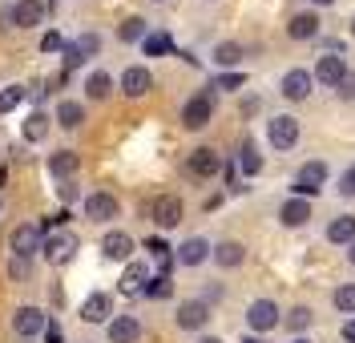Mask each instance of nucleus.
I'll list each match as a JSON object with an SVG mask.
<instances>
[{"instance_id":"nucleus-30","label":"nucleus","mask_w":355,"mask_h":343,"mask_svg":"<svg viewBox=\"0 0 355 343\" xmlns=\"http://www.w3.org/2000/svg\"><path fill=\"white\" fill-rule=\"evenodd\" d=\"M239 170H243L246 178H254V174L263 170V154H259L254 141H243V150H239Z\"/></svg>"},{"instance_id":"nucleus-44","label":"nucleus","mask_w":355,"mask_h":343,"mask_svg":"<svg viewBox=\"0 0 355 343\" xmlns=\"http://www.w3.org/2000/svg\"><path fill=\"white\" fill-rule=\"evenodd\" d=\"M28 271H33V267H28V258H12V263H8V274H12L17 283H21V279H28Z\"/></svg>"},{"instance_id":"nucleus-14","label":"nucleus","mask_w":355,"mask_h":343,"mask_svg":"<svg viewBox=\"0 0 355 343\" xmlns=\"http://www.w3.org/2000/svg\"><path fill=\"white\" fill-rule=\"evenodd\" d=\"M186 170H190L194 178H214V174L222 170V154L218 150H210V146H198V150H190Z\"/></svg>"},{"instance_id":"nucleus-34","label":"nucleus","mask_w":355,"mask_h":343,"mask_svg":"<svg viewBox=\"0 0 355 343\" xmlns=\"http://www.w3.org/2000/svg\"><path fill=\"white\" fill-rule=\"evenodd\" d=\"M21 101H24V85H17V81H12V85H4V89H0V117H8Z\"/></svg>"},{"instance_id":"nucleus-16","label":"nucleus","mask_w":355,"mask_h":343,"mask_svg":"<svg viewBox=\"0 0 355 343\" xmlns=\"http://www.w3.org/2000/svg\"><path fill=\"white\" fill-rule=\"evenodd\" d=\"M150 279H154V271H150V263L133 258V263H125V271H121V283H117V291H121V295H141Z\"/></svg>"},{"instance_id":"nucleus-24","label":"nucleus","mask_w":355,"mask_h":343,"mask_svg":"<svg viewBox=\"0 0 355 343\" xmlns=\"http://www.w3.org/2000/svg\"><path fill=\"white\" fill-rule=\"evenodd\" d=\"M49 130H53V117L44 114V109H33V114L21 121V137L28 146H41L44 137H49Z\"/></svg>"},{"instance_id":"nucleus-4","label":"nucleus","mask_w":355,"mask_h":343,"mask_svg":"<svg viewBox=\"0 0 355 343\" xmlns=\"http://www.w3.org/2000/svg\"><path fill=\"white\" fill-rule=\"evenodd\" d=\"M44 327H49V315H44L41 307L24 303V307L12 311V331H17V340H37V335H44Z\"/></svg>"},{"instance_id":"nucleus-3","label":"nucleus","mask_w":355,"mask_h":343,"mask_svg":"<svg viewBox=\"0 0 355 343\" xmlns=\"http://www.w3.org/2000/svg\"><path fill=\"white\" fill-rule=\"evenodd\" d=\"M266 137H270L275 150H295L299 137H303V130H299V121H295L291 114H275L270 121H266Z\"/></svg>"},{"instance_id":"nucleus-46","label":"nucleus","mask_w":355,"mask_h":343,"mask_svg":"<svg viewBox=\"0 0 355 343\" xmlns=\"http://www.w3.org/2000/svg\"><path fill=\"white\" fill-rule=\"evenodd\" d=\"M44 343H65V331H61V323L49 319V327H44Z\"/></svg>"},{"instance_id":"nucleus-12","label":"nucleus","mask_w":355,"mask_h":343,"mask_svg":"<svg viewBox=\"0 0 355 343\" xmlns=\"http://www.w3.org/2000/svg\"><path fill=\"white\" fill-rule=\"evenodd\" d=\"M154 89V73L146 65H130V69H121V93L130 97V101H141L146 93Z\"/></svg>"},{"instance_id":"nucleus-20","label":"nucleus","mask_w":355,"mask_h":343,"mask_svg":"<svg viewBox=\"0 0 355 343\" xmlns=\"http://www.w3.org/2000/svg\"><path fill=\"white\" fill-rule=\"evenodd\" d=\"M105 335H110V343H137L141 340V323H137V315H113L105 323Z\"/></svg>"},{"instance_id":"nucleus-33","label":"nucleus","mask_w":355,"mask_h":343,"mask_svg":"<svg viewBox=\"0 0 355 343\" xmlns=\"http://www.w3.org/2000/svg\"><path fill=\"white\" fill-rule=\"evenodd\" d=\"M311 319H315V315H311V307H291L287 315H283V323H287V331H291V340H295V335H303V331L311 327Z\"/></svg>"},{"instance_id":"nucleus-25","label":"nucleus","mask_w":355,"mask_h":343,"mask_svg":"<svg viewBox=\"0 0 355 343\" xmlns=\"http://www.w3.org/2000/svg\"><path fill=\"white\" fill-rule=\"evenodd\" d=\"M279 222H283V227H307L311 222V202L307 198H287V202L279 206Z\"/></svg>"},{"instance_id":"nucleus-49","label":"nucleus","mask_w":355,"mask_h":343,"mask_svg":"<svg viewBox=\"0 0 355 343\" xmlns=\"http://www.w3.org/2000/svg\"><path fill=\"white\" fill-rule=\"evenodd\" d=\"M347 263H352V267H355V243H352V251H347Z\"/></svg>"},{"instance_id":"nucleus-40","label":"nucleus","mask_w":355,"mask_h":343,"mask_svg":"<svg viewBox=\"0 0 355 343\" xmlns=\"http://www.w3.org/2000/svg\"><path fill=\"white\" fill-rule=\"evenodd\" d=\"M243 73H222L218 81H214V89H226V93H234V89H243Z\"/></svg>"},{"instance_id":"nucleus-2","label":"nucleus","mask_w":355,"mask_h":343,"mask_svg":"<svg viewBox=\"0 0 355 343\" xmlns=\"http://www.w3.org/2000/svg\"><path fill=\"white\" fill-rule=\"evenodd\" d=\"M41 247H44L41 222H21V227L8 234V251H12V258H33V254H41Z\"/></svg>"},{"instance_id":"nucleus-7","label":"nucleus","mask_w":355,"mask_h":343,"mask_svg":"<svg viewBox=\"0 0 355 343\" xmlns=\"http://www.w3.org/2000/svg\"><path fill=\"white\" fill-rule=\"evenodd\" d=\"M210 117H214V97H210V93L186 97V105H182V125H186V130H206Z\"/></svg>"},{"instance_id":"nucleus-45","label":"nucleus","mask_w":355,"mask_h":343,"mask_svg":"<svg viewBox=\"0 0 355 343\" xmlns=\"http://www.w3.org/2000/svg\"><path fill=\"white\" fill-rule=\"evenodd\" d=\"M335 89H339V97H343V101H355V73H347Z\"/></svg>"},{"instance_id":"nucleus-36","label":"nucleus","mask_w":355,"mask_h":343,"mask_svg":"<svg viewBox=\"0 0 355 343\" xmlns=\"http://www.w3.org/2000/svg\"><path fill=\"white\" fill-rule=\"evenodd\" d=\"M141 295H146V299H170V295H174V283H170L166 274H154V279L146 283V291H141Z\"/></svg>"},{"instance_id":"nucleus-50","label":"nucleus","mask_w":355,"mask_h":343,"mask_svg":"<svg viewBox=\"0 0 355 343\" xmlns=\"http://www.w3.org/2000/svg\"><path fill=\"white\" fill-rule=\"evenodd\" d=\"M243 343H263V340H259V335H246V340Z\"/></svg>"},{"instance_id":"nucleus-29","label":"nucleus","mask_w":355,"mask_h":343,"mask_svg":"<svg viewBox=\"0 0 355 343\" xmlns=\"http://www.w3.org/2000/svg\"><path fill=\"white\" fill-rule=\"evenodd\" d=\"M327 243H339V247L347 243V247H352L355 243V214H339V218H335L331 227H327Z\"/></svg>"},{"instance_id":"nucleus-57","label":"nucleus","mask_w":355,"mask_h":343,"mask_svg":"<svg viewBox=\"0 0 355 343\" xmlns=\"http://www.w3.org/2000/svg\"><path fill=\"white\" fill-rule=\"evenodd\" d=\"M210 4H214V0H210Z\"/></svg>"},{"instance_id":"nucleus-1","label":"nucleus","mask_w":355,"mask_h":343,"mask_svg":"<svg viewBox=\"0 0 355 343\" xmlns=\"http://www.w3.org/2000/svg\"><path fill=\"white\" fill-rule=\"evenodd\" d=\"M77 251H81V238H77L69 227L44 234L41 254H44V263H49V267H65V263H73V258H77Z\"/></svg>"},{"instance_id":"nucleus-13","label":"nucleus","mask_w":355,"mask_h":343,"mask_svg":"<svg viewBox=\"0 0 355 343\" xmlns=\"http://www.w3.org/2000/svg\"><path fill=\"white\" fill-rule=\"evenodd\" d=\"M97 53H101V33H81L73 45H65V69L85 65L89 57H97Z\"/></svg>"},{"instance_id":"nucleus-19","label":"nucleus","mask_w":355,"mask_h":343,"mask_svg":"<svg viewBox=\"0 0 355 343\" xmlns=\"http://www.w3.org/2000/svg\"><path fill=\"white\" fill-rule=\"evenodd\" d=\"M210 251H214V247H210L202 234H194V238H186V243L178 247L174 263H178V267H202V263L210 258Z\"/></svg>"},{"instance_id":"nucleus-43","label":"nucleus","mask_w":355,"mask_h":343,"mask_svg":"<svg viewBox=\"0 0 355 343\" xmlns=\"http://www.w3.org/2000/svg\"><path fill=\"white\" fill-rule=\"evenodd\" d=\"M146 251L154 254V258H170V247H166V238H146Z\"/></svg>"},{"instance_id":"nucleus-26","label":"nucleus","mask_w":355,"mask_h":343,"mask_svg":"<svg viewBox=\"0 0 355 343\" xmlns=\"http://www.w3.org/2000/svg\"><path fill=\"white\" fill-rule=\"evenodd\" d=\"M53 121L61 125V130H81V121H85V105L81 101H73V97H65V101H57V114H53Z\"/></svg>"},{"instance_id":"nucleus-22","label":"nucleus","mask_w":355,"mask_h":343,"mask_svg":"<svg viewBox=\"0 0 355 343\" xmlns=\"http://www.w3.org/2000/svg\"><path fill=\"white\" fill-rule=\"evenodd\" d=\"M101 254H105L110 263H130V254H133V238L125 234V230H110V234L101 238Z\"/></svg>"},{"instance_id":"nucleus-17","label":"nucleus","mask_w":355,"mask_h":343,"mask_svg":"<svg viewBox=\"0 0 355 343\" xmlns=\"http://www.w3.org/2000/svg\"><path fill=\"white\" fill-rule=\"evenodd\" d=\"M311 77H315L319 85H327V89H335V85H339V81L347 77V65H343V53H331V57L323 53V57L315 61V73H311Z\"/></svg>"},{"instance_id":"nucleus-10","label":"nucleus","mask_w":355,"mask_h":343,"mask_svg":"<svg viewBox=\"0 0 355 343\" xmlns=\"http://www.w3.org/2000/svg\"><path fill=\"white\" fill-rule=\"evenodd\" d=\"M182 198L178 194H162V198H154V206H150V218H154L157 230H174L178 222H182Z\"/></svg>"},{"instance_id":"nucleus-8","label":"nucleus","mask_w":355,"mask_h":343,"mask_svg":"<svg viewBox=\"0 0 355 343\" xmlns=\"http://www.w3.org/2000/svg\"><path fill=\"white\" fill-rule=\"evenodd\" d=\"M44 12H49V8H44V0H17V4L8 8V17H4V21L12 24V28H24V33H28V28L44 24Z\"/></svg>"},{"instance_id":"nucleus-31","label":"nucleus","mask_w":355,"mask_h":343,"mask_svg":"<svg viewBox=\"0 0 355 343\" xmlns=\"http://www.w3.org/2000/svg\"><path fill=\"white\" fill-rule=\"evenodd\" d=\"M214 65H222V69H234L239 61H243V45L239 41H222V45H214Z\"/></svg>"},{"instance_id":"nucleus-38","label":"nucleus","mask_w":355,"mask_h":343,"mask_svg":"<svg viewBox=\"0 0 355 343\" xmlns=\"http://www.w3.org/2000/svg\"><path fill=\"white\" fill-rule=\"evenodd\" d=\"M41 53H65V37H61L57 28H49L41 37Z\"/></svg>"},{"instance_id":"nucleus-47","label":"nucleus","mask_w":355,"mask_h":343,"mask_svg":"<svg viewBox=\"0 0 355 343\" xmlns=\"http://www.w3.org/2000/svg\"><path fill=\"white\" fill-rule=\"evenodd\" d=\"M343 340H347V343H355V319H347V323H343Z\"/></svg>"},{"instance_id":"nucleus-21","label":"nucleus","mask_w":355,"mask_h":343,"mask_svg":"<svg viewBox=\"0 0 355 343\" xmlns=\"http://www.w3.org/2000/svg\"><path fill=\"white\" fill-rule=\"evenodd\" d=\"M210 258L218 263L222 271H234V267H243V263H246V247L239 243V238H222L218 247L210 251Z\"/></svg>"},{"instance_id":"nucleus-42","label":"nucleus","mask_w":355,"mask_h":343,"mask_svg":"<svg viewBox=\"0 0 355 343\" xmlns=\"http://www.w3.org/2000/svg\"><path fill=\"white\" fill-rule=\"evenodd\" d=\"M57 194H61V202H77V198H81L77 182H57Z\"/></svg>"},{"instance_id":"nucleus-53","label":"nucleus","mask_w":355,"mask_h":343,"mask_svg":"<svg viewBox=\"0 0 355 343\" xmlns=\"http://www.w3.org/2000/svg\"><path fill=\"white\" fill-rule=\"evenodd\" d=\"M0 214H4V198H0Z\"/></svg>"},{"instance_id":"nucleus-32","label":"nucleus","mask_w":355,"mask_h":343,"mask_svg":"<svg viewBox=\"0 0 355 343\" xmlns=\"http://www.w3.org/2000/svg\"><path fill=\"white\" fill-rule=\"evenodd\" d=\"M117 37H121L125 45H133V41H146V37H150V24L141 21V17H125V21H121V28H117Z\"/></svg>"},{"instance_id":"nucleus-48","label":"nucleus","mask_w":355,"mask_h":343,"mask_svg":"<svg viewBox=\"0 0 355 343\" xmlns=\"http://www.w3.org/2000/svg\"><path fill=\"white\" fill-rule=\"evenodd\" d=\"M198 343H222V340H218V335H202Z\"/></svg>"},{"instance_id":"nucleus-6","label":"nucleus","mask_w":355,"mask_h":343,"mask_svg":"<svg viewBox=\"0 0 355 343\" xmlns=\"http://www.w3.org/2000/svg\"><path fill=\"white\" fill-rule=\"evenodd\" d=\"M81 206H85V218H89V222H113V218L121 214V202L113 198L110 190H93V194H85V198H81Z\"/></svg>"},{"instance_id":"nucleus-56","label":"nucleus","mask_w":355,"mask_h":343,"mask_svg":"<svg viewBox=\"0 0 355 343\" xmlns=\"http://www.w3.org/2000/svg\"><path fill=\"white\" fill-rule=\"evenodd\" d=\"M352 33H355V21H352Z\"/></svg>"},{"instance_id":"nucleus-9","label":"nucleus","mask_w":355,"mask_h":343,"mask_svg":"<svg viewBox=\"0 0 355 343\" xmlns=\"http://www.w3.org/2000/svg\"><path fill=\"white\" fill-rule=\"evenodd\" d=\"M327 186V161H307L299 174H295V198H311Z\"/></svg>"},{"instance_id":"nucleus-28","label":"nucleus","mask_w":355,"mask_h":343,"mask_svg":"<svg viewBox=\"0 0 355 343\" xmlns=\"http://www.w3.org/2000/svg\"><path fill=\"white\" fill-rule=\"evenodd\" d=\"M110 93H113V77L105 69H93L85 77V97L89 101H110Z\"/></svg>"},{"instance_id":"nucleus-5","label":"nucleus","mask_w":355,"mask_h":343,"mask_svg":"<svg viewBox=\"0 0 355 343\" xmlns=\"http://www.w3.org/2000/svg\"><path fill=\"white\" fill-rule=\"evenodd\" d=\"M279 323H283V315H279V303H275V299H254V303L246 307V327H250L254 335H259V331H263V335L275 331Z\"/></svg>"},{"instance_id":"nucleus-41","label":"nucleus","mask_w":355,"mask_h":343,"mask_svg":"<svg viewBox=\"0 0 355 343\" xmlns=\"http://www.w3.org/2000/svg\"><path fill=\"white\" fill-rule=\"evenodd\" d=\"M339 194H343V198H355V166L343 170V178H339Z\"/></svg>"},{"instance_id":"nucleus-51","label":"nucleus","mask_w":355,"mask_h":343,"mask_svg":"<svg viewBox=\"0 0 355 343\" xmlns=\"http://www.w3.org/2000/svg\"><path fill=\"white\" fill-rule=\"evenodd\" d=\"M291 343H311V340H307V335H295V340H291Z\"/></svg>"},{"instance_id":"nucleus-23","label":"nucleus","mask_w":355,"mask_h":343,"mask_svg":"<svg viewBox=\"0 0 355 343\" xmlns=\"http://www.w3.org/2000/svg\"><path fill=\"white\" fill-rule=\"evenodd\" d=\"M77 170H81V158H77L73 150H57V154H49V174H53L57 182H73Z\"/></svg>"},{"instance_id":"nucleus-35","label":"nucleus","mask_w":355,"mask_h":343,"mask_svg":"<svg viewBox=\"0 0 355 343\" xmlns=\"http://www.w3.org/2000/svg\"><path fill=\"white\" fill-rule=\"evenodd\" d=\"M141 49H146V57H166V53L174 49V41H170V33H150V37L141 41Z\"/></svg>"},{"instance_id":"nucleus-54","label":"nucleus","mask_w":355,"mask_h":343,"mask_svg":"<svg viewBox=\"0 0 355 343\" xmlns=\"http://www.w3.org/2000/svg\"><path fill=\"white\" fill-rule=\"evenodd\" d=\"M154 4H166V0H154Z\"/></svg>"},{"instance_id":"nucleus-11","label":"nucleus","mask_w":355,"mask_h":343,"mask_svg":"<svg viewBox=\"0 0 355 343\" xmlns=\"http://www.w3.org/2000/svg\"><path fill=\"white\" fill-rule=\"evenodd\" d=\"M174 323L182 327V331H202V327L210 323V303H202V299H186V303H178Z\"/></svg>"},{"instance_id":"nucleus-37","label":"nucleus","mask_w":355,"mask_h":343,"mask_svg":"<svg viewBox=\"0 0 355 343\" xmlns=\"http://www.w3.org/2000/svg\"><path fill=\"white\" fill-rule=\"evenodd\" d=\"M335 307H339V311H347V315L355 311V283H343V287L335 291Z\"/></svg>"},{"instance_id":"nucleus-52","label":"nucleus","mask_w":355,"mask_h":343,"mask_svg":"<svg viewBox=\"0 0 355 343\" xmlns=\"http://www.w3.org/2000/svg\"><path fill=\"white\" fill-rule=\"evenodd\" d=\"M311 4H335V0H311Z\"/></svg>"},{"instance_id":"nucleus-18","label":"nucleus","mask_w":355,"mask_h":343,"mask_svg":"<svg viewBox=\"0 0 355 343\" xmlns=\"http://www.w3.org/2000/svg\"><path fill=\"white\" fill-rule=\"evenodd\" d=\"M81 319L85 323H110L113 319V295H105V291H89L85 303H81Z\"/></svg>"},{"instance_id":"nucleus-15","label":"nucleus","mask_w":355,"mask_h":343,"mask_svg":"<svg viewBox=\"0 0 355 343\" xmlns=\"http://www.w3.org/2000/svg\"><path fill=\"white\" fill-rule=\"evenodd\" d=\"M311 85H315V77H311L307 69H287L283 81H279V93H283L287 101H307Z\"/></svg>"},{"instance_id":"nucleus-39","label":"nucleus","mask_w":355,"mask_h":343,"mask_svg":"<svg viewBox=\"0 0 355 343\" xmlns=\"http://www.w3.org/2000/svg\"><path fill=\"white\" fill-rule=\"evenodd\" d=\"M24 97H28V101L41 109V101L49 97V81H33V85H24Z\"/></svg>"},{"instance_id":"nucleus-55","label":"nucleus","mask_w":355,"mask_h":343,"mask_svg":"<svg viewBox=\"0 0 355 343\" xmlns=\"http://www.w3.org/2000/svg\"><path fill=\"white\" fill-rule=\"evenodd\" d=\"M21 343H33V340H21Z\"/></svg>"},{"instance_id":"nucleus-27","label":"nucleus","mask_w":355,"mask_h":343,"mask_svg":"<svg viewBox=\"0 0 355 343\" xmlns=\"http://www.w3.org/2000/svg\"><path fill=\"white\" fill-rule=\"evenodd\" d=\"M287 37L291 41H311V37H319V17H315V12H295L287 21Z\"/></svg>"}]
</instances>
